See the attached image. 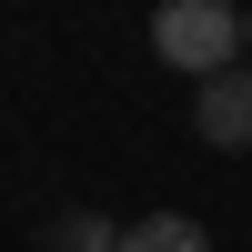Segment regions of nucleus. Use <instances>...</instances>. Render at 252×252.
I'll use <instances>...</instances> for the list:
<instances>
[{
    "mask_svg": "<svg viewBox=\"0 0 252 252\" xmlns=\"http://www.w3.org/2000/svg\"><path fill=\"white\" fill-rule=\"evenodd\" d=\"M152 51L172 61V71L212 81V71L242 61V10H232V0H161V10H152Z\"/></svg>",
    "mask_w": 252,
    "mask_h": 252,
    "instance_id": "obj_1",
    "label": "nucleus"
},
{
    "mask_svg": "<svg viewBox=\"0 0 252 252\" xmlns=\"http://www.w3.org/2000/svg\"><path fill=\"white\" fill-rule=\"evenodd\" d=\"M192 141H212V152H252V61L192 81Z\"/></svg>",
    "mask_w": 252,
    "mask_h": 252,
    "instance_id": "obj_2",
    "label": "nucleus"
},
{
    "mask_svg": "<svg viewBox=\"0 0 252 252\" xmlns=\"http://www.w3.org/2000/svg\"><path fill=\"white\" fill-rule=\"evenodd\" d=\"M40 252H121V232H111V212L71 202V212H51V232H40Z\"/></svg>",
    "mask_w": 252,
    "mask_h": 252,
    "instance_id": "obj_3",
    "label": "nucleus"
},
{
    "mask_svg": "<svg viewBox=\"0 0 252 252\" xmlns=\"http://www.w3.org/2000/svg\"><path fill=\"white\" fill-rule=\"evenodd\" d=\"M121 252H212V232H202L192 212H152V222L121 232Z\"/></svg>",
    "mask_w": 252,
    "mask_h": 252,
    "instance_id": "obj_4",
    "label": "nucleus"
},
{
    "mask_svg": "<svg viewBox=\"0 0 252 252\" xmlns=\"http://www.w3.org/2000/svg\"><path fill=\"white\" fill-rule=\"evenodd\" d=\"M242 61H252V10H242Z\"/></svg>",
    "mask_w": 252,
    "mask_h": 252,
    "instance_id": "obj_5",
    "label": "nucleus"
}]
</instances>
